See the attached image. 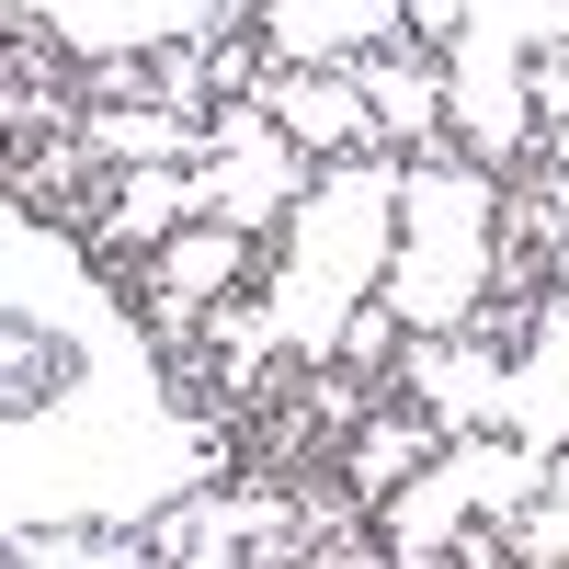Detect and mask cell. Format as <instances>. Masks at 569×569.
Wrapping results in <instances>:
<instances>
[{"label":"cell","mask_w":569,"mask_h":569,"mask_svg":"<svg viewBox=\"0 0 569 569\" xmlns=\"http://www.w3.org/2000/svg\"><path fill=\"white\" fill-rule=\"evenodd\" d=\"M0 319H34L69 342V376L34 410H0V536L23 525H149L228 479L240 421L171 388V342L126 308L91 240L12 194L0 217Z\"/></svg>","instance_id":"cell-1"},{"label":"cell","mask_w":569,"mask_h":569,"mask_svg":"<svg viewBox=\"0 0 569 569\" xmlns=\"http://www.w3.org/2000/svg\"><path fill=\"white\" fill-rule=\"evenodd\" d=\"M501 182L512 171L467 160V149H433L399 171V251H388L376 297L410 319V342H456L501 297Z\"/></svg>","instance_id":"cell-2"},{"label":"cell","mask_w":569,"mask_h":569,"mask_svg":"<svg viewBox=\"0 0 569 569\" xmlns=\"http://www.w3.org/2000/svg\"><path fill=\"white\" fill-rule=\"evenodd\" d=\"M399 388L433 399L456 433H525L547 456H569V284L536 297V330L512 353L490 342H399Z\"/></svg>","instance_id":"cell-3"},{"label":"cell","mask_w":569,"mask_h":569,"mask_svg":"<svg viewBox=\"0 0 569 569\" xmlns=\"http://www.w3.org/2000/svg\"><path fill=\"white\" fill-rule=\"evenodd\" d=\"M569 46V0H467V23L445 46V126L467 160L536 171V58Z\"/></svg>","instance_id":"cell-4"},{"label":"cell","mask_w":569,"mask_h":569,"mask_svg":"<svg viewBox=\"0 0 569 569\" xmlns=\"http://www.w3.org/2000/svg\"><path fill=\"white\" fill-rule=\"evenodd\" d=\"M558 490V456L525 445V433H456L421 479H399L388 501H376V536H388V569H433L456 558L467 525H512L525 501Z\"/></svg>","instance_id":"cell-5"},{"label":"cell","mask_w":569,"mask_h":569,"mask_svg":"<svg viewBox=\"0 0 569 569\" xmlns=\"http://www.w3.org/2000/svg\"><path fill=\"white\" fill-rule=\"evenodd\" d=\"M194 171H206V217H240V228L273 240L330 160H308L297 137L273 126V103L251 91V103H217V114H206V160H194Z\"/></svg>","instance_id":"cell-6"},{"label":"cell","mask_w":569,"mask_h":569,"mask_svg":"<svg viewBox=\"0 0 569 569\" xmlns=\"http://www.w3.org/2000/svg\"><path fill=\"white\" fill-rule=\"evenodd\" d=\"M262 273V228H240V217H194V228H171V240L149 251V308H217V297H240V284Z\"/></svg>","instance_id":"cell-7"},{"label":"cell","mask_w":569,"mask_h":569,"mask_svg":"<svg viewBox=\"0 0 569 569\" xmlns=\"http://www.w3.org/2000/svg\"><path fill=\"white\" fill-rule=\"evenodd\" d=\"M262 103H273V126L297 137L308 160H365V149H388L353 69H273V80H262Z\"/></svg>","instance_id":"cell-8"},{"label":"cell","mask_w":569,"mask_h":569,"mask_svg":"<svg viewBox=\"0 0 569 569\" xmlns=\"http://www.w3.org/2000/svg\"><path fill=\"white\" fill-rule=\"evenodd\" d=\"M353 80H365L376 137H388L399 160H433V149H456V126H445V69L421 58L410 34H399V46H376V58H353Z\"/></svg>","instance_id":"cell-9"},{"label":"cell","mask_w":569,"mask_h":569,"mask_svg":"<svg viewBox=\"0 0 569 569\" xmlns=\"http://www.w3.org/2000/svg\"><path fill=\"white\" fill-rule=\"evenodd\" d=\"M445 445H456V421H445L433 399H376V410L353 421V445H342V479H353V501L376 512L399 479H421Z\"/></svg>","instance_id":"cell-10"},{"label":"cell","mask_w":569,"mask_h":569,"mask_svg":"<svg viewBox=\"0 0 569 569\" xmlns=\"http://www.w3.org/2000/svg\"><path fill=\"white\" fill-rule=\"evenodd\" d=\"M206 217V171L194 160H149V171H114L103 182V228H91V251H137L149 262L171 228Z\"/></svg>","instance_id":"cell-11"},{"label":"cell","mask_w":569,"mask_h":569,"mask_svg":"<svg viewBox=\"0 0 569 569\" xmlns=\"http://www.w3.org/2000/svg\"><path fill=\"white\" fill-rule=\"evenodd\" d=\"M80 137L103 171H149V160H206V114L171 103H80Z\"/></svg>","instance_id":"cell-12"},{"label":"cell","mask_w":569,"mask_h":569,"mask_svg":"<svg viewBox=\"0 0 569 569\" xmlns=\"http://www.w3.org/2000/svg\"><path fill=\"white\" fill-rule=\"evenodd\" d=\"M501 558H525V569H558V558H569V456H558V490L525 501V512L501 525Z\"/></svg>","instance_id":"cell-13"},{"label":"cell","mask_w":569,"mask_h":569,"mask_svg":"<svg viewBox=\"0 0 569 569\" xmlns=\"http://www.w3.org/2000/svg\"><path fill=\"white\" fill-rule=\"evenodd\" d=\"M410 342V319L388 308V297H365L353 319H342V376H388V353Z\"/></svg>","instance_id":"cell-14"}]
</instances>
